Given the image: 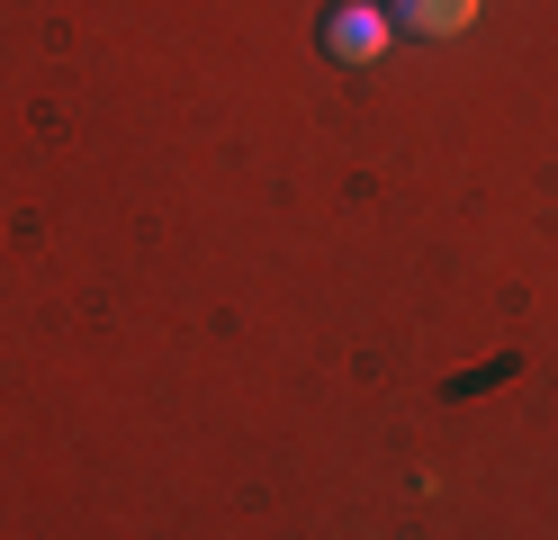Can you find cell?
Returning <instances> with one entry per match:
<instances>
[{
	"instance_id": "obj_1",
	"label": "cell",
	"mask_w": 558,
	"mask_h": 540,
	"mask_svg": "<svg viewBox=\"0 0 558 540\" xmlns=\"http://www.w3.org/2000/svg\"><path fill=\"white\" fill-rule=\"evenodd\" d=\"M388 36H397V27H388V10H378V0H333V10L316 19V46H325L333 63H352V72L388 55Z\"/></svg>"
},
{
	"instance_id": "obj_2",
	"label": "cell",
	"mask_w": 558,
	"mask_h": 540,
	"mask_svg": "<svg viewBox=\"0 0 558 540\" xmlns=\"http://www.w3.org/2000/svg\"><path fill=\"white\" fill-rule=\"evenodd\" d=\"M397 36H460L477 19V0H378Z\"/></svg>"
}]
</instances>
